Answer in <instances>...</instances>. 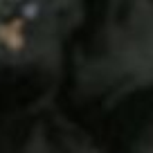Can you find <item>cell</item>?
I'll list each match as a JSON object with an SVG mask.
<instances>
[{
  "label": "cell",
  "instance_id": "cell-1",
  "mask_svg": "<svg viewBox=\"0 0 153 153\" xmlns=\"http://www.w3.org/2000/svg\"><path fill=\"white\" fill-rule=\"evenodd\" d=\"M29 2L32 0H0V20L16 14V9H20V7H27Z\"/></svg>",
  "mask_w": 153,
  "mask_h": 153
}]
</instances>
